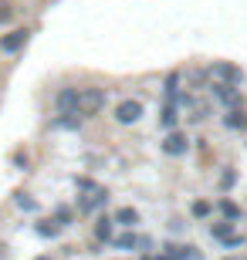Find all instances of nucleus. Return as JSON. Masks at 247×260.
<instances>
[{
  "instance_id": "nucleus-1",
  "label": "nucleus",
  "mask_w": 247,
  "mask_h": 260,
  "mask_svg": "<svg viewBox=\"0 0 247 260\" xmlns=\"http://www.w3.org/2000/svg\"><path fill=\"white\" fill-rule=\"evenodd\" d=\"M105 88H95V85H88L81 88V98H78V115L81 118H95L98 112L105 108Z\"/></svg>"
},
{
  "instance_id": "nucleus-2",
  "label": "nucleus",
  "mask_w": 247,
  "mask_h": 260,
  "mask_svg": "<svg viewBox=\"0 0 247 260\" xmlns=\"http://www.w3.org/2000/svg\"><path fill=\"white\" fill-rule=\"evenodd\" d=\"M207 71H210L213 81H224V85H240V81H244V71H240L237 64H230V61H213Z\"/></svg>"
},
{
  "instance_id": "nucleus-3",
  "label": "nucleus",
  "mask_w": 247,
  "mask_h": 260,
  "mask_svg": "<svg viewBox=\"0 0 247 260\" xmlns=\"http://www.w3.org/2000/svg\"><path fill=\"white\" fill-rule=\"evenodd\" d=\"M78 98H81V88H58L54 112L58 115H78Z\"/></svg>"
},
{
  "instance_id": "nucleus-4",
  "label": "nucleus",
  "mask_w": 247,
  "mask_h": 260,
  "mask_svg": "<svg viewBox=\"0 0 247 260\" xmlns=\"http://www.w3.org/2000/svg\"><path fill=\"white\" fill-rule=\"evenodd\" d=\"M139 118H143V102H139V98L119 102V108H115V122H119V125H135Z\"/></svg>"
},
{
  "instance_id": "nucleus-5",
  "label": "nucleus",
  "mask_w": 247,
  "mask_h": 260,
  "mask_svg": "<svg viewBox=\"0 0 247 260\" xmlns=\"http://www.w3.org/2000/svg\"><path fill=\"white\" fill-rule=\"evenodd\" d=\"M207 88H210V95L217 98L224 108H237V105H240V91H237L234 85H224V81H210Z\"/></svg>"
},
{
  "instance_id": "nucleus-6",
  "label": "nucleus",
  "mask_w": 247,
  "mask_h": 260,
  "mask_svg": "<svg viewBox=\"0 0 247 260\" xmlns=\"http://www.w3.org/2000/svg\"><path fill=\"white\" fill-rule=\"evenodd\" d=\"M28 38H31V30H28V27L10 30V34H4V38H0V51H4V54H17V51L28 44Z\"/></svg>"
},
{
  "instance_id": "nucleus-7",
  "label": "nucleus",
  "mask_w": 247,
  "mask_h": 260,
  "mask_svg": "<svg viewBox=\"0 0 247 260\" xmlns=\"http://www.w3.org/2000/svg\"><path fill=\"white\" fill-rule=\"evenodd\" d=\"M105 203H108V193H105L102 186H98L95 193H85V196H78V200H75V206H78V213H95V210H102Z\"/></svg>"
},
{
  "instance_id": "nucleus-8",
  "label": "nucleus",
  "mask_w": 247,
  "mask_h": 260,
  "mask_svg": "<svg viewBox=\"0 0 247 260\" xmlns=\"http://www.w3.org/2000/svg\"><path fill=\"white\" fill-rule=\"evenodd\" d=\"M112 243L119 247V250H149V247H152L149 237H139V233H132V230L122 233V237H115Z\"/></svg>"
},
{
  "instance_id": "nucleus-9",
  "label": "nucleus",
  "mask_w": 247,
  "mask_h": 260,
  "mask_svg": "<svg viewBox=\"0 0 247 260\" xmlns=\"http://www.w3.org/2000/svg\"><path fill=\"white\" fill-rule=\"evenodd\" d=\"M186 149H190V139H186L183 132H170L166 139H162V152L173 155V159H176V155H186Z\"/></svg>"
},
{
  "instance_id": "nucleus-10",
  "label": "nucleus",
  "mask_w": 247,
  "mask_h": 260,
  "mask_svg": "<svg viewBox=\"0 0 247 260\" xmlns=\"http://www.w3.org/2000/svg\"><path fill=\"white\" fill-rule=\"evenodd\" d=\"M180 81H183L180 71H170V75H166V81H162V95H166V102H170V105H176V98L183 95Z\"/></svg>"
},
{
  "instance_id": "nucleus-11",
  "label": "nucleus",
  "mask_w": 247,
  "mask_h": 260,
  "mask_svg": "<svg viewBox=\"0 0 247 260\" xmlns=\"http://www.w3.org/2000/svg\"><path fill=\"white\" fill-rule=\"evenodd\" d=\"M224 125L234 128V132H247V115L240 112V108H230L227 115H224Z\"/></svg>"
},
{
  "instance_id": "nucleus-12",
  "label": "nucleus",
  "mask_w": 247,
  "mask_h": 260,
  "mask_svg": "<svg viewBox=\"0 0 247 260\" xmlns=\"http://www.w3.org/2000/svg\"><path fill=\"white\" fill-rule=\"evenodd\" d=\"M210 237H213V240H227V237H234V220L210 223Z\"/></svg>"
},
{
  "instance_id": "nucleus-13",
  "label": "nucleus",
  "mask_w": 247,
  "mask_h": 260,
  "mask_svg": "<svg viewBox=\"0 0 247 260\" xmlns=\"http://www.w3.org/2000/svg\"><path fill=\"white\" fill-rule=\"evenodd\" d=\"M112 220L119 223V226H129V230H132L135 223H139V210H132V206H122V210L115 213Z\"/></svg>"
},
{
  "instance_id": "nucleus-14",
  "label": "nucleus",
  "mask_w": 247,
  "mask_h": 260,
  "mask_svg": "<svg viewBox=\"0 0 247 260\" xmlns=\"http://www.w3.org/2000/svg\"><path fill=\"white\" fill-rule=\"evenodd\" d=\"M112 226H115L112 216H98V223H95V237H98V240H105V243H112V240H115V237H112Z\"/></svg>"
},
{
  "instance_id": "nucleus-15",
  "label": "nucleus",
  "mask_w": 247,
  "mask_h": 260,
  "mask_svg": "<svg viewBox=\"0 0 247 260\" xmlns=\"http://www.w3.org/2000/svg\"><path fill=\"white\" fill-rule=\"evenodd\" d=\"M176 105H170V102H166V105H162V112H159V125L166 128V132H173V128H176Z\"/></svg>"
},
{
  "instance_id": "nucleus-16",
  "label": "nucleus",
  "mask_w": 247,
  "mask_h": 260,
  "mask_svg": "<svg viewBox=\"0 0 247 260\" xmlns=\"http://www.w3.org/2000/svg\"><path fill=\"white\" fill-rule=\"evenodd\" d=\"M217 210L224 213V220H234V223L244 216V213H240V206H237V203H230V200H217Z\"/></svg>"
},
{
  "instance_id": "nucleus-17",
  "label": "nucleus",
  "mask_w": 247,
  "mask_h": 260,
  "mask_svg": "<svg viewBox=\"0 0 247 260\" xmlns=\"http://www.w3.org/2000/svg\"><path fill=\"white\" fill-rule=\"evenodd\" d=\"M34 230H38V237H44V240H54L58 230H61V223H58V220H44V223H38Z\"/></svg>"
},
{
  "instance_id": "nucleus-18",
  "label": "nucleus",
  "mask_w": 247,
  "mask_h": 260,
  "mask_svg": "<svg viewBox=\"0 0 247 260\" xmlns=\"http://www.w3.org/2000/svg\"><path fill=\"white\" fill-rule=\"evenodd\" d=\"M207 75H210V71H203V68H190V71H186V85L200 88L203 81H207Z\"/></svg>"
},
{
  "instance_id": "nucleus-19",
  "label": "nucleus",
  "mask_w": 247,
  "mask_h": 260,
  "mask_svg": "<svg viewBox=\"0 0 247 260\" xmlns=\"http://www.w3.org/2000/svg\"><path fill=\"white\" fill-rule=\"evenodd\" d=\"M54 128H81V115H58Z\"/></svg>"
},
{
  "instance_id": "nucleus-20",
  "label": "nucleus",
  "mask_w": 247,
  "mask_h": 260,
  "mask_svg": "<svg viewBox=\"0 0 247 260\" xmlns=\"http://www.w3.org/2000/svg\"><path fill=\"white\" fill-rule=\"evenodd\" d=\"M14 203H17V210H28V213H34V210H38V203L31 200V196H24V193H20V196H14Z\"/></svg>"
},
{
  "instance_id": "nucleus-21",
  "label": "nucleus",
  "mask_w": 247,
  "mask_h": 260,
  "mask_svg": "<svg viewBox=\"0 0 247 260\" xmlns=\"http://www.w3.org/2000/svg\"><path fill=\"white\" fill-rule=\"evenodd\" d=\"M75 189H78V193H95L98 186L92 183V179H85V176H81V179H78V176H75Z\"/></svg>"
},
{
  "instance_id": "nucleus-22",
  "label": "nucleus",
  "mask_w": 247,
  "mask_h": 260,
  "mask_svg": "<svg viewBox=\"0 0 247 260\" xmlns=\"http://www.w3.org/2000/svg\"><path fill=\"white\" fill-rule=\"evenodd\" d=\"M54 220L61 223V226H68V223H71V210H68V206H58V210H54Z\"/></svg>"
},
{
  "instance_id": "nucleus-23",
  "label": "nucleus",
  "mask_w": 247,
  "mask_h": 260,
  "mask_svg": "<svg viewBox=\"0 0 247 260\" xmlns=\"http://www.w3.org/2000/svg\"><path fill=\"white\" fill-rule=\"evenodd\" d=\"M234 183H237V173H234V169H227V173L220 176V189H230Z\"/></svg>"
},
{
  "instance_id": "nucleus-24",
  "label": "nucleus",
  "mask_w": 247,
  "mask_h": 260,
  "mask_svg": "<svg viewBox=\"0 0 247 260\" xmlns=\"http://www.w3.org/2000/svg\"><path fill=\"white\" fill-rule=\"evenodd\" d=\"M220 243H224V247H244L247 237H244V233H234V237H227V240H220Z\"/></svg>"
},
{
  "instance_id": "nucleus-25",
  "label": "nucleus",
  "mask_w": 247,
  "mask_h": 260,
  "mask_svg": "<svg viewBox=\"0 0 247 260\" xmlns=\"http://www.w3.org/2000/svg\"><path fill=\"white\" fill-rule=\"evenodd\" d=\"M14 20V7L10 4H0V24H10Z\"/></svg>"
},
{
  "instance_id": "nucleus-26",
  "label": "nucleus",
  "mask_w": 247,
  "mask_h": 260,
  "mask_svg": "<svg viewBox=\"0 0 247 260\" xmlns=\"http://www.w3.org/2000/svg\"><path fill=\"white\" fill-rule=\"evenodd\" d=\"M193 213H197V216H207V213H210V203H193Z\"/></svg>"
},
{
  "instance_id": "nucleus-27",
  "label": "nucleus",
  "mask_w": 247,
  "mask_h": 260,
  "mask_svg": "<svg viewBox=\"0 0 247 260\" xmlns=\"http://www.w3.org/2000/svg\"><path fill=\"white\" fill-rule=\"evenodd\" d=\"M143 260H173V257H170V253H159V257H152V253H146Z\"/></svg>"
},
{
  "instance_id": "nucleus-28",
  "label": "nucleus",
  "mask_w": 247,
  "mask_h": 260,
  "mask_svg": "<svg viewBox=\"0 0 247 260\" xmlns=\"http://www.w3.org/2000/svg\"><path fill=\"white\" fill-rule=\"evenodd\" d=\"M34 260H51V257H34Z\"/></svg>"
}]
</instances>
